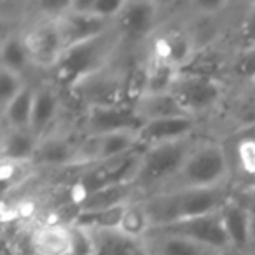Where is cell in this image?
I'll return each mask as SVG.
<instances>
[{"mask_svg":"<svg viewBox=\"0 0 255 255\" xmlns=\"http://www.w3.org/2000/svg\"><path fill=\"white\" fill-rule=\"evenodd\" d=\"M233 184L208 189H175L142 198L154 227L217 213L234 198Z\"/></svg>","mask_w":255,"mask_h":255,"instance_id":"6da1fadb","label":"cell"},{"mask_svg":"<svg viewBox=\"0 0 255 255\" xmlns=\"http://www.w3.org/2000/svg\"><path fill=\"white\" fill-rule=\"evenodd\" d=\"M233 171L229 149L224 143L212 138H198L177 177L161 192L175 189H208L229 185Z\"/></svg>","mask_w":255,"mask_h":255,"instance_id":"7a4b0ae2","label":"cell"},{"mask_svg":"<svg viewBox=\"0 0 255 255\" xmlns=\"http://www.w3.org/2000/svg\"><path fill=\"white\" fill-rule=\"evenodd\" d=\"M123 44V33L116 26L105 35L68 47L61 56L60 63L56 65V68L51 72L53 81L60 88L70 91L74 86H77L86 77L112 65V58L116 56L117 49Z\"/></svg>","mask_w":255,"mask_h":255,"instance_id":"3957f363","label":"cell"},{"mask_svg":"<svg viewBox=\"0 0 255 255\" xmlns=\"http://www.w3.org/2000/svg\"><path fill=\"white\" fill-rule=\"evenodd\" d=\"M198 140V136L182 142L159 143L143 149L142 166H140L138 178L135 182V187L140 196L149 198L157 194L177 177L184 161L187 159L192 145Z\"/></svg>","mask_w":255,"mask_h":255,"instance_id":"277c9868","label":"cell"},{"mask_svg":"<svg viewBox=\"0 0 255 255\" xmlns=\"http://www.w3.org/2000/svg\"><path fill=\"white\" fill-rule=\"evenodd\" d=\"M170 93L180 103L187 116L199 119L201 116L210 114L217 107L222 105L227 89L222 79L192 74V72H182Z\"/></svg>","mask_w":255,"mask_h":255,"instance_id":"5b68a950","label":"cell"},{"mask_svg":"<svg viewBox=\"0 0 255 255\" xmlns=\"http://www.w3.org/2000/svg\"><path fill=\"white\" fill-rule=\"evenodd\" d=\"M128 91H129V84H128L126 74L109 65L86 77L68 93L75 96V100L84 107V110H88L93 107L128 103Z\"/></svg>","mask_w":255,"mask_h":255,"instance_id":"8992f818","label":"cell"},{"mask_svg":"<svg viewBox=\"0 0 255 255\" xmlns=\"http://www.w3.org/2000/svg\"><path fill=\"white\" fill-rule=\"evenodd\" d=\"M23 33H25L32 67L53 72L67 51L56 19L37 18Z\"/></svg>","mask_w":255,"mask_h":255,"instance_id":"52a82bcc","label":"cell"},{"mask_svg":"<svg viewBox=\"0 0 255 255\" xmlns=\"http://www.w3.org/2000/svg\"><path fill=\"white\" fill-rule=\"evenodd\" d=\"M154 229L164 231V233L175 234V236L187 238V240L196 241V243L212 248V250H217L220 254L229 255L231 252H234L229 236L226 233V227H224L220 212L182 220V222L168 224V226L154 227Z\"/></svg>","mask_w":255,"mask_h":255,"instance_id":"ba28073f","label":"cell"},{"mask_svg":"<svg viewBox=\"0 0 255 255\" xmlns=\"http://www.w3.org/2000/svg\"><path fill=\"white\" fill-rule=\"evenodd\" d=\"M142 128L138 114L135 112L133 102L121 105L93 107L84 110L82 116V133L84 136H102L116 131H138Z\"/></svg>","mask_w":255,"mask_h":255,"instance_id":"9c48e42d","label":"cell"},{"mask_svg":"<svg viewBox=\"0 0 255 255\" xmlns=\"http://www.w3.org/2000/svg\"><path fill=\"white\" fill-rule=\"evenodd\" d=\"M163 18V5L152 0H126L123 12L117 18L116 26L123 33L124 42H140L149 37H156Z\"/></svg>","mask_w":255,"mask_h":255,"instance_id":"30bf717a","label":"cell"},{"mask_svg":"<svg viewBox=\"0 0 255 255\" xmlns=\"http://www.w3.org/2000/svg\"><path fill=\"white\" fill-rule=\"evenodd\" d=\"M199 128V119L192 116H177L166 117L143 123L138 129L140 143L143 149L159 143L182 142V140L194 138Z\"/></svg>","mask_w":255,"mask_h":255,"instance_id":"8fae6325","label":"cell"},{"mask_svg":"<svg viewBox=\"0 0 255 255\" xmlns=\"http://www.w3.org/2000/svg\"><path fill=\"white\" fill-rule=\"evenodd\" d=\"M79 145H81V140L53 131L40 140L32 164L37 170L40 168L60 170V168L79 166Z\"/></svg>","mask_w":255,"mask_h":255,"instance_id":"7c38bea8","label":"cell"},{"mask_svg":"<svg viewBox=\"0 0 255 255\" xmlns=\"http://www.w3.org/2000/svg\"><path fill=\"white\" fill-rule=\"evenodd\" d=\"M56 23L60 26L67 49L72 46H77V44L93 40L96 37H102L116 28V21H107V19H102L95 14H89V12L74 11L72 5L63 16L56 19Z\"/></svg>","mask_w":255,"mask_h":255,"instance_id":"4fadbf2b","label":"cell"},{"mask_svg":"<svg viewBox=\"0 0 255 255\" xmlns=\"http://www.w3.org/2000/svg\"><path fill=\"white\" fill-rule=\"evenodd\" d=\"M60 86L54 81H44L35 84L33 95V110L30 129L40 140L54 131V124L61 114V95Z\"/></svg>","mask_w":255,"mask_h":255,"instance_id":"5bb4252c","label":"cell"},{"mask_svg":"<svg viewBox=\"0 0 255 255\" xmlns=\"http://www.w3.org/2000/svg\"><path fill=\"white\" fill-rule=\"evenodd\" d=\"M72 245L74 240L68 222H42L30 234V247L35 255H68L72 254Z\"/></svg>","mask_w":255,"mask_h":255,"instance_id":"9a60e30c","label":"cell"},{"mask_svg":"<svg viewBox=\"0 0 255 255\" xmlns=\"http://www.w3.org/2000/svg\"><path fill=\"white\" fill-rule=\"evenodd\" d=\"M180 74H182L180 68H177L171 61H168L164 56H161L156 51L150 49L149 56L143 61L142 77H140V89L136 96L170 93Z\"/></svg>","mask_w":255,"mask_h":255,"instance_id":"2e32d148","label":"cell"},{"mask_svg":"<svg viewBox=\"0 0 255 255\" xmlns=\"http://www.w3.org/2000/svg\"><path fill=\"white\" fill-rule=\"evenodd\" d=\"M220 215H222V222L233 245V250L247 254L252 247V213L234 196L220 210Z\"/></svg>","mask_w":255,"mask_h":255,"instance_id":"e0dca14e","label":"cell"},{"mask_svg":"<svg viewBox=\"0 0 255 255\" xmlns=\"http://www.w3.org/2000/svg\"><path fill=\"white\" fill-rule=\"evenodd\" d=\"M142 241L149 255H226L187 238L175 236L159 229H152Z\"/></svg>","mask_w":255,"mask_h":255,"instance_id":"ac0fdd59","label":"cell"},{"mask_svg":"<svg viewBox=\"0 0 255 255\" xmlns=\"http://www.w3.org/2000/svg\"><path fill=\"white\" fill-rule=\"evenodd\" d=\"M135 185H109L91 192L74 205L75 212H100V210L117 208L138 199Z\"/></svg>","mask_w":255,"mask_h":255,"instance_id":"d6986e66","label":"cell"},{"mask_svg":"<svg viewBox=\"0 0 255 255\" xmlns=\"http://www.w3.org/2000/svg\"><path fill=\"white\" fill-rule=\"evenodd\" d=\"M40 138L32 129L4 128L2 133V161L7 163H32L39 149Z\"/></svg>","mask_w":255,"mask_h":255,"instance_id":"ffe728a7","label":"cell"},{"mask_svg":"<svg viewBox=\"0 0 255 255\" xmlns=\"http://www.w3.org/2000/svg\"><path fill=\"white\" fill-rule=\"evenodd\" d=\"M93 243L96 255H149L142 240H135L119 229L93 231Z\"/></svg>","mask_w":255,"mask_h":255,"instance_id":"44dd1931","label":"cell"},{"mask_svg":"<svg viewBox=\"0 0 255 255\" xmlns=\"http://www.w3.org/2000/svg\"><path fill=\"white\" fill-rule=\"evenodd\" d=\"M133 107H135V112L138 114L142 124L149 123V121L166 119V117L187 116L171 93L140 95L133 100Z\"/></svg>","mask_w":255,"mask_h":255,"instance_id":"7402d4cb","label":"cell"},{"mask_svg":"<svg viewBox=\"0 0 255 255\" xmlns=\"http://www.w3.org/2000/svg\"><path fill=\"white\" fill-rule=\"evenodd\" d=\"M30 67H32V60L26 47L25 33L11 32L4 35L0 46V68H7L11 72L25 75Z\"/></svg>","mask_w":255,"mask_h":255,"instance_id":"603a6c76","label":"cell"},{"mask_svg":"<svg viewBox=\"0 0 255 255\" xmlns=\"http://www.w3.org/2000/svg\"><path fill=\"white\" fill-rule=\"evenodd\" d=\"M233 170H236L247 180H255V131L254 128L240 129L234 142L233 152H229Z\"/></svg>","mask_w":255,"mask_h":255,"instance_id":"cb8c5ba5","label":"cell"},{"mask_svg":"<svg viewBox=\"0 0 255 255\" xmlns=\"http://www.w3.org/2000/svg\"><path fill=\"white\" fill-rule=\"evenodd\" d=\"M33 95H35V86L28 84L4 110H0L4 128L30 129L33 110Z\"/></svg>","mask_w":255,"mask_h":255,"instance_id":"d4e9b609","label":"cell"},{"mask_svg":"<svg viewBox=\"0 0 255 255\" xmlns=\"http://www.w3.org/2000/svg\"><path fill=\"white\" fill-rule=\"evenodd\" d=\"M124 208H126V205L117 206V208L100 210V212H75L68 224L81 227V229H86L89 233H93V231L119 229Z\"/></svg>","mask_w":255,"mask_h":255,"instance_id":"484cf974","label":"cell"},{"mask_svg":"<svg viewBox=\"0 0 255 255\" xmlns=\"http://www.w3.org/2000/svg\"><path fill=\"white\" fill-rule=\"evenodd\" d=\"M152 229H154L152 220H150V215L147 212L143 199L140 198L131 203H128L119 226L121 233L129 238H135V240H143Z\"/></svg>","mask_w":255,"mask_h":255,"instance_id":"4316f807","label":"cell"},{"mask_svg":"<svg viewBox=\"0 0 255 255\" xmlns=\"http://www.w3.org/2000/svg\"><path fill=\"white\" fill-rule=\"evenodd\" d=\"M26 86L28 82L25 81V75L0 68V110H4Z\"/></svg>","mask_w":255,"mask_h":255,"instance_id":"83f0119b","label":"cell"},{"mask_svg":"<svg viewBox=\"0 0 255 255\" xmlns=\"http://www.w3.org/2000/svg\"><path fill=\"white\" fill-rule=\"evenodd\" d=\"M236 47L238 51L255 47V2L248 4L241 16L236 30Z\"/></svg>","mask_w":255,"mask_h":255,"instance_id":"f1b7e54d","label":"cell"},{"mask_svg":"<svg viewBox=\"0 0 255 255\" xmlns=\"http://www.w3.org/2000/svg\"><path fill=\"white\" fill-rule=\"evenodd\" d=\"M231 70H233L234 77L240 79L241 82L255 84V47L236 51Z\"/></svg>","mask_w":255,"mask_h":255,"instance_id":"f546056e","label":"cell"},{"mask_svg":"<svg viewBox=\"0 0 255 255\" xmlns=\"http://www.w3.org/2000/svg\"><path fill=\"white\" fill-rule=\"evenodd\" d=\"M241 203L248 208V212L252 213V217H255V187H248L243 192L236 196Z\"/></svg>","mask_w":255,"mask_h":255,"instance_id":"4dcf8cb0","label":"cell"},{"mask_svg":"<svg viewBox=\"0 0 255 255\" xmlns=\"http://www.w3.org/2000/svg\"><path fill=\"white\" fill-rule=\"evenodd\" d=\"M252 247H255V217H252Z\"/></svg>","mask_w":255,"mask_h":255,"instance_id":"1f68e13d","label":"cell"},{"mask_svg":"<svg viewBox=\"0 0 255 255\" xmlns=\"http://www.w3.org/2000/svg\"><path fill=\"white\" fill-rule=\"evenodd\" d=\"M245 255H255V247H250V250H248Z\"/></svg>","mask_w":255,"mask_h":255,"instance_id":"d6a6232c","label":"cell"},{"mask_svg":"<svg viewBox=\"0 0 255 255\" xmlns=\"http://www.w3.org/2000/svg\"><path fill=\"white\" fill-rule=\"evenodd\" d=\"M254 131H255V126H254Z\"/></svg>","mask_w":255,"mask_h":255,"instance_id":"836d02e7","label":"cell"}]
</instances>
